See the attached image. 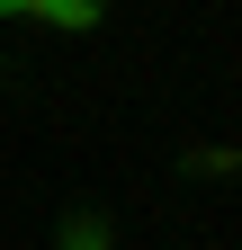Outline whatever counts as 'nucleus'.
<instances>
[{"label":"nucleus","instance_id":"1","mask_svg":"<svg viewBox=\"0 0 242 250\" xmlns=\"http://www.w3.org/2000/svg\"><path fill=\"white\" fill-rule=\"evenodd\" d=\"M63 250H108V214H72V224H63Z\"/></svg>","mask_w":242,"mask_h":250}]
</instances>
